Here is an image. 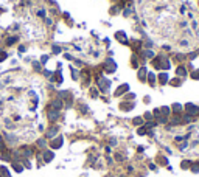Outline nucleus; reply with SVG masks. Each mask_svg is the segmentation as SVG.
Here are the masks:
<instances>
[{
	"label": "nucleus",
	"instance_id": "nucleus-1",
	"mask_svg": "<svg viewBox=\"0 0 199 177\" xmlns=\"http://www.w3.org/2000/svg\"><path fill=\"white\" fill-rule=\"evenodd\" d=\"M184 110H185V113H188V115H191V117L199 115V106H196V104H193V103H187L184 106Z\"/></svg>",
	"mask_w": 199,
	"mask_h": 177
},
{
	"label": "nucleus",
	"instance_id": "nucleus-2",
	"mask_svg": "<svg viewBox=\"0 0 199 177\" xmlns=\"http://www.w3.org/2000/svg\"><path fill=\"white\" fill-rule=\"evenodd\" d=\"M97 83H98V88H100L101 92H107V90H109L111 81H109V79H106L104 76H101V75H100V76L97 78Z\"/></svg>",
	"mask_w": 199,
	"mask_h": 177
},
{
	"label": "nucleus",
	"instance_id": "nucleus-3",
	"mask_svg": "<svg viewBox=\"0 0 199 177\" xmlns=\"http://www.w3.org/2000/svg\"><path fill=\"white\" fill-rule=\"evenodd\" d=\"M115 70H117V64H115L114 59H106V62H104V71L106 73L112 75V73H115Z\"/></svg>",
	"mask_w": 199,
	"mask_h": 177
},
{
	"label": "nucleus",
	"instance_id": "nucleus-4",
	"mask_svg": "<svg viewBox=\"0 0 199 177\" xmlns=\"http://www.w3.org/2000/svg\"><path fill=\"white\" fill-rule=\"evenodd\" d=\"M47 118H48V121L55 123V121L59 118V110H56V109H53L51 106H48L47 107Z\"/></svg>",
	"mask_w": 199,
	"mask_h": 177
},
{
	"label": "nucleus",
	"instance_id": "nucleus-5",
	"mask_svg": "<svg viewBox=\"0 0 199 177\" xmlns=\"http://www.w3.org/2000/svg\"><path fill=\"white\" fill-rule=\"evenodd\" d=\"M159 61H160V70H170V67H171V62H170V59H168L165 54H159Z\"/></svg>",
	"mask_w": 199,
	"mask_h": 177
},
{
	"label": "nucleus",
	"instance_id": "nucleus-6",
	"mask_svg": "<svg viewBox=\"0 0 199 177\" xmlns=\"http://www.w3.org/2000/svg\"><path fill=\"white\" fill-rule=\"evenodd\" d=\"M168 81H170V75H168L167 71H160V73L157 75V83L160 84V86H167Z\"/></svg>",
	"mask_w": 199,
	"mask_h": 177
},
{
	"label": "nucleus",
	"instance_id": "nucleus-7",
	"mask_svg": "<svg viewBox=\"0 0 199 177\" xmlns=\"http://www.w3.org/2000/svg\"><path fill=\"white\" fill-rule=\"evenodd\" d=\"M138 73H137V79L140 81V83H146V76H148V70L145 67H140L137 68Z\"/></svg>",
	"mask_w": 199,
	"mask_h": 177
},
{
	"label": "nucleus",
	"instance_id": "nucleus-8",
	"mask_svg": "<svg viewBox=\"0 0 199 177\" xmlns=\"http://www.w3.org/2000/svg\"><path fill=\"white\" fill-rule=\"evenodd\" d=\"M62 143H64V138H62L61 135L55 137V138L51 140V143H50V146L53 148V149H59V148L62 146Z\"/></svg>",
	"mask_w": 199,
	"mask_h": 177
},
{
	"label": "nucleus",
	"instance_id": "nucleus-9",
	"mask_svg": "<svg viewBox=\"0 0 199 177\" xmlns=\"http://www.w3.org/2000/svg\"><path fill=\"white\" fill-rule=\"evenodd\" d=\"M115 39H117L118 42H121V44H129V41H128V36H126V33L125 31H117L115 33Z\"/></svg>",
	"mask_w": 199,
	"mask_h": 177
},
{
	"label": "nucleus",
	"instance_id": "nucleus-10",
	"mask_svg": "<svg viewBox=\"0 0 199 177\" xmlns=\"http://www.w3.org/2000/svg\"><path fill=\"white\" fill-rule=\"evenodd\" d=\"M187 75H188L187 67H185V65H179L177 70H176V76H179V78H182V79H184V78L187 76Z\"/></svg>",
	"mask_w": 199,
	"mask_h": 177
},
{
	"label": "nucleus",
	"instance_id": "nucleus-11",
	"mask_svg": "<svg viewBox=\"0 0 199 177\" xmlns=\"http://www.w3.org/2000/svg\"><path fill=\"white\" fill-rule=\"evenodd\" d=\"M146 83H148L151 87H156V83H157V76H156V73H152V71H148Z\"/></svg>",
	"mask_w": 199,
	"mask_h": 177
},
{
	"label": "nucleus",
	"instance_id": "nucleus-12",
	"mask_svg": "<svg viewBox=\"0 0 199 177\" xmlns=\"http://www.w3.org/2000/svg\"><path fill=\"white\" fill-rule=\"evenodd\" d=\"M53 157H55L53 151H50V149H44V152H42V159H44V162H45V163L51 162V160H53Z\"/></svg>",
	"mask_w": 199,
	"mask_h": 177
},
{
	"label": "nucleus",
	"instance_id": "nucleus-13",
	"mask_svg": "<svg viewBox=\"0 0 199 177\" xmlns=\"http://www.w3.org/2000/svg\"><path fill=\"white\" fill-rule=\"evenodd\" d=\"M171 110H173L174 115H182V113H184V106L179 104V103H174L173 106H171Z\"/></svg>",
	"mask_w": 199,
	"mask_h": 177
},
{
	"label": "nucleus",
	"instance_id": "nucleus-14",
	"mask_svg": "<svg viewBox=\"0 0 199 177\" xmlns=\"http://www.w3.org/2000/svg\"><path fill=\"white\" fill-rule=\"evenodd\" d=\"M128 90H129V86H128V84H121V86L118 87L117 90H115V96H121V95L126 93Z\"/></svg>",
	"mask_w": 199,
	"mask_h": 177
},
{
	"label": "nucleus",
	"instance_id": "nucleus-15",
	"mask_svg": "<svg viewBox=\"0 0 199 177\" xmlns=\"http://www.w3.org/2000/svg\"><path fill=\"white\" fill-rule=\"evenodd\" d=\"M50 106H51L53 109H56V110H61L62 107H64V104H62V100L56 98V100H53V101H51V104H50Z\"/></svg>",
	"mask_w": 199,
	"mask_h": 177
},
{
	"label": "nucleus",
	"instance_id": "nucleus-16",
	"mask_svg": "<svg viewBox=\"0 0 199 177\" xmlns=\"http://www.w3.org/2000/svg\"><path fill=\"white\" fill-rule=\"evenodd\" d=\"M56 135H58V127H55V126H51L47 132H45V137H47V138H55Z\"/></svg>",
	"mask_w": 199,
	"mask_h": 177
},
{
	"label": "nucleus",
	"instance_id": "nucleus-17",
	"mask_svg": "<svg viewBox=\"0 0 199 177\" xmlns=\"http://www.w3.org/2000/svg\"><path fill=\"white\" fill-rule=\"evenodd\" d=\"M138 54L137 53H134L132 54V58H131V67H134V68H140V62H138Z\"/></svg>",
	"mask_w": 199,
	"mask_h": 177
},
{
	"label": "nucleus",
	"instance_id": "nucleus-18",
	"mask_svg": "<svg viewBox=\"0 0 199 177\" xmlns=\"http://www.w3.org/2000/svg\"><path fill=\"white\" fill-rule=\"evenodd\" d=\"M13 169H14L16 172H22L24 171V165H22L20 162H16V160H13Z\"/></svg>",
	"mask_w": 199,
	"mask_h": 177
},
{
	"label": "nucleus",
	"instance_id": "nucleus-19",
	"mask_svg": "<svg viewBox=\"0 0 199 177\" xmlns=\"http://www.w3.org/2000/svg\"><path fill=\"white\" fill-rule=\"evenodd\" d=\"M182 81H184V79H182V78L176 76L174 79H170V81H168V83H170V84H171V86H173V87H179V86H182Z\"/></svg>",
	"mask_w": 199,
	"mask_h": 177
},
{
	"label": "nucleus",
	"instance_id": "nucleus-20",
	"mask_svg": "<svg viewBox=\"0 0 199 177\" xmlns=\"http://www.w3.org/2000/svg\"><path fill=\"white\" fill-rule=\"evenodd\" d=\"M132 107H134V103H129V101H128V103H121V104H120V109H121V110H125V112L131 110Z\"/></svg>",
	"mask_w": 199,
	"mask_h": 177
},
{
	"label": "nucleus",
	"instance_id": "nucleus-21",
	"mask_svg": "<svg viewBox=\"0 0 199 177\" xmlns=\"http://www.w3.org/2000/svg\"><path fill=\"white\" fill-rule=\"evenodd\" d=\"M156 118V123H159V124H165V123H168V117H163L160 113V115H157V117H154Z\"/></svg>",
	"mask_w": 199,
	"mask_h": 177
},
{
	"label": "nucleus",
	"instance_id": "nucleus-22",
	"mask_svg": "<svg viewBox=\"0 0 199 177\" xmlns=\"http://www.w3.org/2000/svg\"><path fill=\"white\" fill-rule=\"evenodd\" d=\"M160 113H162L163 117H170V115H171V107H168V106L160 107Z\"/></svg>",
	"mask_w": 199,
	"mask_h": 177
},
{
	"label": "nucleus",
	"instance_id": "nucleus-23",
	"mask_svg": "<svg viewBox=\"0 0 199 177\" xmlns=\"http://www.w3.org/2000/svg\"><path fill=\"white\" fill-rule=\"evenodd\" d=\"M143 123H145L143 117H135L134 120H132V124H134V126H142Z\"/></svg>",
	"mask_w": 199,
	"mask_h": 177
},
{
	"label": "nucleus",
	"instance_id": "nucleus-24",
	"mask_svg": "<svg viewBox=\"0 0 199 177\" xmlns=\"http://www.w3.org/2000/svg\"><path fill=\"white\" fill-rule=\"evenodd\" d=\"M191 163H193V162H190V160H184V162L181 163V168L182 169H190L191 168Z\"/></svg>",
	"mask_w": 199,
	"mask_h": 177
},
{
	"label": "nucleus",
	"instance_id": "nucleus-25",
	"mask_svg": "<svg viewBox=\"0 0 199 177\" xmlns=\"http://www.w3.org/2000/svg\"><path fill=\"white\" fill-rule=\"evenodd\" d=\"M36 143H38V146L41 148V149H45V148H47V140L45 138H39Z\"/></svg>",
	"mask_w": 199,
	"mask_h": 177
},
{
	"label": "nucleus",
	"instance_id": "nucleus-26",
	"mask_svg": "<svg viewBox=\"0 0 199 177\" xmlns=\"http://www.w3.org/2000/svg\"><path fill=\"white\" fill-rule=\"evenodd\" d=\"M19 41V36H13V37H8L6 39V45H13Z\"/></svg>",
	"mask_w": 199,
	"mask_h": 177
},
{
	"label": "nucleus",
	"instance_id": "nucleus-27",
	"mask_svg": "<svg viewBox=\"0 0 199 177\" xmlns=\"http://www.w3.org/2000/svg\"><path fill=\"white\" fill-rule=\"evenodd\" d=\"M2 160H3V162H13L11 154H9V152H3L2 154Z\"/></svg>",
	"mask_w": 199,
	"mask_h": 177
},
{
	"label": "nucleus",
	"instance_id": "nucleus-28",
	"mask_svg": "<svg viewBox=\"0 0 199 177\" xmlns=\"http://www.w3.org/2000/svg\"><path fill=\"white\" fill-rule=\"evenodd\" d=\"M190 169L194 172V174H198V172H199V162L198 163H191V168Z\"/></svg>",
	"mask_w": 199,
	"mask_h": 177
},
{
	"label": "nucleus",
	"instance_id": "nucleus-29",
	"mask_svg": "<svg viewBox=\"0 0 199 177\" xmlns=\"http://www.w3.org/2000/svg\"><path fill=\"white\" fill-rule=\"evenodd\" d=\"M5 138H6V140H9V142H11V145H14V143L17 142V138H16V137H13L11 134H6V135H5Z\"/></svg>",
	"mask_w": 199,
	"mask_h": 177
},
{
	"label": "nucleus",
	"instance_id": "nucleus-30",
	"mask_svg": "<svg viewBox=\"0 0 199 177\" xmlns=\"http://www.w3.org/2000/svg\"><path fill=\"white\" fill-rule=\"evenodd\" d=\"M6 58H8V53H6V51H3V50H0V62L6 61Z\"/></svg>",
	"mask_w": 199,
	"mask_h": 177
},
{
	"label": "nucleus",
	"instance_id": "nucleus-31",
	"mask_svg": "<svg viewBox=\"0 0 199 177\" xmlns=\"http://www.w3.org/2000/svg\"><path fill=\"white\" fill-rule=\"evenodd\" d=\"M137 132H138V135H146V134H148V130L145 129V127H138V130H137Z\"/></svg>",
	"mask_w": 199,
	"mask_h": 177
},
{
	"label": "nucleus",
	"instance_id": "nucleus-32",
	"mask_svg": "<svg viewBox=\"0 0 199 177\" xmlns=\"http://www.w3.org/2000/svg\"><path fill=\"white\" fill-rule=\"evenodd\" d=\"M143 120L151 121V120H152V113H151V112H146V113H145V117H143Z\"/></svg>",
	"mask_w": 199,
	"mask_h": 177
},
{
	"label": "nucleus",
	"instance_id": "nucleus-33",
	"mask_svg": "<svg viewBox=\"0 0 199 177\" xmlns=\"http://www.w3.org/2000/svg\"><path fill=\"white\" fill-rule=\"evenodd\" d=\"M134 98H135V93H128V95L125 96V100H126V101H131V100H134Z\"/></svg>",
	"mask_w": 199,
	"mask_h": 177
},
{
	"label": "nucleus",
	"instance_id": "nucleus-34",
	"mask_svg": "<svg viewBox=\"0 0 199 177\" xmlns=\"http://www.w3.org/2000/svg\"><path fill=\"white\" fill-rule=\"evenodd\" d=\"M53 53L59 54L61 53V47H59V45H53Z\"/></svg>",
	"mask_w": 199,
	"mask_h": 177
},
{
	"label": "nucleus",
	"instance_id": "nucleus-35",
	"mask_svg": "<svg viewBox=\"0 0 199 177\" xmlns=\"http://www.w3.org/2000/svg\"><path fill=\"white\" fill-rule=\"evenodd\" d=\"M90 95H92V98H97L98 96V90L97 88H90Z\"/></svg>",
	"mask_w": 199,
	"mask_h": 177
},
{
	"label": "nucleus",
	"instance_id": "nucleus-36",
	"mask_svg": "<svg viewBox=\"0 0 199 177\" xmlns=\"http://www.w3.org/2000/svg\"><path fill=\"white\" fill-rule=\"evenodd\" d=\"M176 59H177V62H184L185 54H176Z\"/></svg>",
	"mask_w": 199,
	"mask_h": 177
},
{
	"label": "nucleus",
	"instance_id": "nucleus-37",
	"mask_svg": "<svg viewBox=\"0 0 199 177\" xmlns=\"http://www.w3.org/2000/svg\"><path fill=\"white\" fill-rule=\"evenodd\" d=\"M191 78H193V79H199V70H194L193 73H191Z\"/></svg>",
	"mask_w": 199,
	"mask_h": 177
},
{
	"label": "nucleus",
	"instance_id": "nucleus-38",
	"mask_svg": "<svg viewBox=\"0 0 199 177\" xmlns=\"http://www.w3.org/2000/svg\"><path fill=\"white\" fill-rule=\"evenodd\" d=\"M3 149H5V142H3L2 135H0V151H3Z\"/></svg>",
	"mask_w": 199,
	"mask_h": 177
},
{
	"label": "nucleus",
	"instance_id": "nucleus-39",
	"mask_svg": "<svg viewBox=\"0 0 199 177\" xmlns=\"http://www.w3.org/2000/svg\"><path fill=\"white\" fill-rule=\"evenodd\" d=\"M41 62H42V64H45V62H48V54H45V56H42V58H41Z\"/></svg>",
	"mask_w": 199,
	"mask_h": 177
},
{
	"label": "nucleus",
	"instance_id": "nucleus-40",
	"mask_svg": "<svg viewBox=\"0 0 199 177\" xmlns=\"http://www.w3.org/2000/svg\"><path fill=\"white\" fill-rule=\"evenodd\" d=\"M72 71H73V73H72V78H73V79H78V73H76V70L72 68Z\"/></svg>",
	"mask_w": 199,
	"mask_h": 177
},
{
	"label": "nucleus",
	"instance_id": "nucleus-41",
	"mask_svg": "<svg viewBox=\"0 0 199 177\" xmlns=\"http://www.w3.org/2000/svg\"><path fill=\"white\" fill-rule=\"evenodd\" d=\"M79 109H82V110H81L82 113H86V112H87V106H84V104H82V106L79 107Z\"/></svg>",
	"mask_w": 199,
	"mask_h": 177
},
{
	"label": "nucleus",
	"instance_id": "nucleus-42",
	"mask_svg": "<svg viewBox=\"0 0 199 177\" xmlns=\"http://www.w3.org/2000/svg\"><path fill=\"white\" fill-rule=\"evenodd\" d=\"M33 67H34V68H36V70H38V71L41 70V67H39V64H36V62H34V64H33Z\"/></svg>",
	"mask_w": 199,
	"mask_h": 177
},
{
	"label": "nucleus",
	"instance_id": "nucleus-43",
	"mask_svg": "<svg viewBox=\"0 0 199 177\" xmlns=\"http://www.w3.org/2000/svg\"><path fill=\"white\" fill-rule=\"evenodd\" d=\"M19 50H20V51H22V53H24V51H25V50H26V48H25V47H24V45H20V47H19Z\"/></svg>",
	"mask_w": 199,
	"mask_h": 177
}]
</instances>
